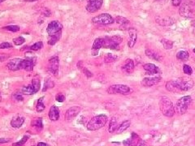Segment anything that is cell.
Segmentation results:
<instances>
[{
	"instance_id": "1",
	"label": "cell",
	"mask_w": 195,
	"mask_h": 146,
	"mask_svg": "<svg viewBox=\"0 0 195 146\" xmlns=\"http://www.w3.org/2000/svg\"><path fill=\"white\" fill-rule=\"evenodd\" d=\"M159 110L163 115L171 118L175 114V107L173 101L167 96H163L159 100Z\"/></svg>"
},
{
	"instance_id": "2",
	"label": "cell",
	"mask_w": 195,
	"mask_h": 146,
	"mask_svg": "<svg viewBox=\"0 0 195 146\" xmlns=\"http://www.w3.org/2000/svg\"><path fill=\"white\" fill-rule=\"evenodd\" d=\"M108 121V118L105 114H99L94 116L87 123V129L89 131H97L103 128Z\"/></svg>"
},
{
	"instance_id": "3",
	"label": "cell",
	"mask_w": 195,
	"mask_h": 146,
	"mask_svg": "<svg viewBox=\"0 0 195 146\" xmlns=\"http://www.w3.org/2000/svg\"><path fill=\"white\" fill-rule=\"evenodd\" d=\"M192 102V97L189 95L181 97L177 101L175 107V112L178 114H184L189 109V106Z\"/></svg>"
},
{
	"instance_id": "4",
	"label": "cell",
	"mask_w": 195,
	"mask_h": 146,
	"mask_svg": "<svg viewBox=\"0 0 195 146\" xmlns=\"http://www.w3.org/2000/svg\"><path fill=\"white\" fill-rule=\"evenodd\" d=\"M195 7L192 5L191 2H188L187 0L182 1L181 7L179 10L180 15L185 18H194L195 16Z\"/></svg>"
},
{
	"instance_id": "5",
	"label": "cell",
	"mask_w": 195,
	"mask_h": 146,
	"mask_svg": "<svg viewBox=\"0 0 195 146\" xmlns=\"http://www.w3.org/2000/svg\"><path fill=\"white\" fill-rule=\"evenodd\" d=\"M107 93L109 94H122L128 95L132 93L133 90L130 87L125 84H112L107 89Z\"/></svg>"
},
{
	"instance_id": "6",
	"label": "cell",
	"mask_w": 195,
	"mask_h": 146,
	"mask_svg": "<svg viewBox=\"0 0 195 146\" xmlns=\"http://www.w3.org/2000/svg\"><path fill=\"white\" fill-rule=\"evenodd\" d=\"M176 82L178 84V86L180 88V89L181 90V92H185L191 89L194 82V80L189 76H182V77L177 78V80H175Z\"/></svg>"
},
{
	"instance_id": "7",
	"label": "cell",
	"mask_w": 195,
	"mask_h": 146,
	"mask_svg": "<svg viewBox=\"0 0 195 146\" xmlns=\"http://www.w3.org/2000/svg\"><path fill=\"white\" fill-rule=\"evenodd\" d=\"M92 22L98 24H111L115 22V20L110 14L103 13L92 19Z\"/></svg>"
},
{
	"instance_id": "8",
	"label": "cell",
	"mask_w": 195,
	"mask_h": 146,
	"mask_svg": "<svg viewBox=\"0 0 195 146\" xmlns=\"http://www.w3.org/2000/svg\"><path fill=\"white\" fill-rule=\"evenodd\" d=\"M103 3V0H87L86 9L90 13H94L101 8Z\"/></svg>"
},
{
	"instance_id": "9",
	"label": "cell",
	"mask_w": 195,
	"mask_h": 146,
	"mask_svg": "<svg viewBox=\"0 0 195 146\" xmlns=\"http://www.w3.org/2000/svg\"><path fill=\"white\" fill-rule=\"evenodd\" d=\"M62 28H63V24L58 20H54L47 25L46 32L49 35H53L54 33L61 32Z\"/></svg>"
},
{
	"instance_id": "10",
	"label": "cell",
	"mask_w": 195,
	"mask_h": 146,
	"mask_svg": "<svg viewBox=\"0 0 195 146\" xmlns=\"http://www.w3.org/2000/svg\"><path fill=\"white\" fill-rule=\"evenodd\" d=\"M161 76L157 75H152L148 77H145L141 80V84L144 87H152L160 82Z\"/></svg>"
},
{
	"instance_id": "11",
	"label": "cell",
	"mask_w": 195,
	"mask_h": 146,
	"mask_svg": "<svg viewBox=\"0 0 195 146\" xmlns=\"http://www.w3.org/2000/svg\"><path fill=\"white\" fill-rule=\"evenodd\" d=\"M59 59L58 56H54L49 60L47 71L51 74H56L59 71Z\"/></svg>"
},
{
	"instance_id": "12",
	"label": "cell",
	"mask_w": 195,
	"mask_h": 146,
	"mask_svg": "<svg viewBox=\"0 0 195 146\" xmlns=\"http://www.w3.org/2000/svg\"><path fill=\"white\" fill-rule=\"evenodd\" d=\"M128 46L129 48H132L136 44L137 39V32L136 28H129L128 29Z\"/></svg>"
},
{
	"instance_id": "13",
	"label": "cell",
	"mask_w": 195,
	"mask_h": 146,
	"mask_svg": "<svg viewBox=\"0 0 195 146\" xmlns=\"http://www.w3.org/2000/svg\"><path fill=\"white\" fill-rule=\"evenodd\" d=\"M81 112V107L80 106H72L66 111L65 113V119L66 120H72L75 117H77Z\"/></svg>"
},
{
	"instance_id": "14",
	"label": "cell",
	"mask_w": 195,
	"mask_h": 146,
	"mask_svg": "<svg viewBox=\"0 0 195 146\" xmlns=\"http://www.w3.org/2000/svg\"><path fill=\"white\" fill-rule=\"evenodd\" d=\"M22 60L20 59H15L10 61L7 64V68L10 71H19L21 70V64H22Z\"/></svg>"
},
{
	"instance_id": "15",
	"label": "cell",
	"mask_w": 195,
	"mask_h": 146,
	"mask_svg": "<svg viewBox=\"0 0 195 146\" xmlns=\"http://www.w3.org/2000/svg\"><path fill=\"white\" fill-rule=\"evenodd\" d=\"M143 68L146 72V74H149L150 76L158 75L159 73H160L159 68L156 65H154V64H145L143 66Z\"/></svg>"
},
{
	"instance_id": "16",
	"label": "cell",
	"mask_w": 195,
	"mask_h": 146,
	"mask_svg": "<svg viewBox=\"0 0 195 146\" xmlns=\"http://www.w3.org/2000/svg\"><path fill=\"white\" fill-rule=\"evenodd\" d=\"M155 21L161 26H170L176 22V20L171 17H159V16L155 18Z\"/></svg>"
},
{
	"instance_id": "17",
	"label": "cell",
	"mask_w": 195,
	"mask_h": 146,
	"mask_svg": "<svg viewBox=\"0 0 195 146\" xmlns=\"http://www.w3.org/2000/svg\"><path fill=\"white\" fill-rule=\"evenodd\" d=\"M165 87H166V89L168 91L171 92V93H181V90L180 89V88H179L178 84L176 82V80H169V81L166 83Z\"/></svg>"
},
{
	"instance_id": "18",
	"label": "cell",
	"mask_w": 195,
	"mask_h": 146,
	"mask_svg": "<svg viewBox=\"0 0 195 146\" xmlns=\"http://www.w3.org/2000/svg\"><path fill=\"white\" fill-rule=\"evenodd\" d=\"M36 64V59H23L21 64V69H24L27 72H31L33 70V67Z\"/></svg>"
},
{
	"instance_id": "19",
	"label": "cell",
	"mask_w": 195,
	"mask_h": 146,
	"mask_svg": "<svg viewBox=\"0 0 195 146\" xmlns=\"http://www.w3.org/2000/svg\"><path fill=\"white\" fill-rule=\"evenodd\" d=\"M122 70L126 73H132L134 71V62L133 60L128 59L125 60L124 64H123Z\"/></svg>"
},
{
	"instance_id": "20",
	"label": "cell",
	"mask_w": 195,
	"mask_h": 146,
	"mask_svg": "<svg viewBox=\"0 0 195 146\" xmlns=\"http://www.w3.org/2000/svg\"><path fill=\"white\" fill-rule=\"evenodd\" d=\"M140 140L141 139L139 138V137L137 135L136 133H132V137L129 139L124 141V146H137V144L138 143Z\"/></svg>"
},
{
	"instance_id": "21",
	"label": "cell",
	"mask_w": 195,
	"mask_h": 146,
	"mask_svg": "<svg viewBox=\"0 0 195 146\" xmlns=\"http://www.w3.org/2000/svg\"><path fill=\"white\" fill-rule=\"evenodd\" d=\"M49 118L52 121H56L59 119V109L56 105H52L49 110Z\"/></svg>"
},
{
	"instance_id": "22",
	"label": "cell",
	"mask_w": 195,
	"mask_h": 146,
	"mask_svg": "<svg viewBox=\"0 0 195 146\" xmlns=\"http://www.w3.org/2000/svg\"><path fill=\"white\" fill-rule=\"evenodd\" d=\"M145 55L149 58V59H150L155 60V61H159V62H160L161 59H162L161 55H159V54H158L157 52L154 51L153 50L147 49V50H145Z\"/></svg>"
},
{
	"instance_id": "23",
	"label": "cell",
	"mask_w": 195,
	"mask_h": 146,
	"mask_svg": "<svg viewBox=\"0 0 195 146\" xmlns=\"http://www.w3.org/2000/svg\"><path fill=\"white\" fill-rule=\"evenodd\" d=\"M24 123V118L22 117V116H17V117H16V118L12 119V121H11V126L12 128H19L22 126Z\"/></svg>"
},
{
	"instance_id": "24",
	"label": "cell",
	"mask_w": 195,
	"mask_h": 146,
	"mask_svg": "<svg viewBox=\"0 0 195 146\" xmlns=\"http://www.w3.org/2000/svg\"><path fill=\"white\" fill-rule=\"evenodd\" d=\"M103 38H97L95 39V41H94V44H93V46H92V52L94 53L93 55H96L95 53H98L99 50L103 48Z\"/></svg>"
},
{
	"instance_id": "25",
	"label": "cell",
	"mask_w": 195,
	"mask_h": 146,
	"mask_svg": "<svg viewBox=\"0 0 195 146\" xmlns=\"http://www.w3.org/2000/svg\"><path fill=\"white\" fill-rule=\"evenodd\" d=\"M31 126L34 128L37 131L41 132L43 128V123H42V119L41 118H35L32 120L31 122Z\"/></svg>"
},
{
	"instance_id": "26",
	"label": "cell",
	"mask_w": 195,
	"mask_h": 146,
	"mask_svg": "<svg viewBox=\"0 0 195 146\" xmlns=\"http://www.w3.org/2000/svg\"><path fill=\"white\" fill-rule=\"evenodd\" d=\"M61 35H62V32H59L57 33H54L53 35H49L48 37V44L50 46H54L55 43H57L59 41V39L61 38Z\"/></svg>"
},
{
	"instance_id": "27",
	"label": "cell",
	"mask_w": 195,
	"mask_h": 146,
	"mask_svg": "<svg viewBox=\"0 0 195 146\" xmlns=\"http://www.w3.org/2000/svg\"><path fill=\"white\" fill-rule=\"evenodd\" d=\"M118 122H117V119H116V117H112L110 123H109V128L108 131L110 133H113L114 132H116L117 129H118Z\"/></svg>"
},
{
	"instance_id": "28",
	"label": "cell",
	"mask_w": 195,
	"mask_h": 146,
	"mask_svg": "<svg viewBox=\"0 0 195 146\" xmlns=\"http://www.w3.org/2000/svg\"><path fill=\"white\" fill-rule=\"evenodd\" d=\"M189 57H190L189 52L186 51V50H180L179 52H177V59L178 60L185 62V61L189 59Z\"/></svg>"
},
{
	"instance_id": "29",
	"label": "cell",
	"mask_w": 195,
	"mask_h": 146,
	"mask_svg": "<svg viewBox=\"0 0 195 146\" xmlns=\"http://www.w3.org/2000/svg\"><path fill=\"white\" fill-rule=\"evenodd\" d=\"M31 85H32L34 93H37V92L39 91L40 87H41V82H40V79H39V77L37 76L33 79Z\"/></svg>"
},
{
	"instance_id": "30",
	"label": "cell",
	"mask_w": 195,
	"mask_h": 146,
	"mask_svg": "<svg viewBox=\"0 0 195 146\" xmlns=\"http://www.w3.org/2000/svg\"><path fill=\"white\" fill-rule=\"evenodd\" d=\"M161 43H162L163 48L165 50H171V49H173V45H174V42L173 41L166 39V38H163L161 40Z\"/></svg>"
},
{
	"instance_id": "31",
	"label": "cell",
	"mask_w": 195,
	"mask_h": 146,
	"mask_svg": "<svg viewBox=\"0 0 195 146\" xmlns=\"http://www.w3.org/2000/svg\"><path fill=\"white\" fill-rule=\"evenodd\" d=\"M130 124H131V122H130L129 120H125V121H124L123 123H121L120 125H119L118 129H117L118 132L121 133L123 132H124L127 128H129Z\"/></svg>"
},
{
	"instance_id": "32",
	"label": "cell",
	"mask_w": 195,
	"mask_h": 146,
	"mask_svg": "<svg viewBox=\"0 0 195 146\" xmlns=\"http://www.w3.org/2000/svg\"><path fill=\"white\" fill-rule=\"evenodd\" d=\"M117 59V56L116 55H113V54H111L108 53L104 56V63L106 64H111V63H113Z\"/></svg>"
},
{
	"instance_id": "33",
	"label": "cell",
	"mask_w": 195,
	"mask_h": 146,
	"mask_svg": "<svg viewBox=\"0 0 195 146\" xmlns=\"http://www.w3.org/2000/svg\"><path fill=\"white\" fill-rule=\"evenodd\" d=\"M21 93L25 94V95H32L33 93H35L33 91L32 85H28V86H24L21 89Z\"/></svg>"
},
{
	"instance_id": "34",
	"label": "cell",
	"mask_w": 195,
	"mask_h": 146,
	"mask_svg": "<svg viewBox=\"0 0 195 146\" xmlns=\"http://www.w3.org/2000/svg\"><path fill=\"white\" fill-rule=\"evenodd\" d=\"M43 97H40L38 101H37V103L36 105V110L37 112H41V111H43L44 110H45V105H44V103H43Z\"/></svg>"
},
{
	"instance_id": "35",
	"label": "cell",
	"mask_w": 195,
	"mask_h": 146,
	"mask_svg": "<svg viewBox=\"0 0 195 146\" xmlns=\"http://www.w3.org/2000/svg\"><path fill=\"white\" fill-rule=\"evenodd\" d=\"M115 21H116L117 24H120V26H121V25H124V24H129L128 20H127L125 17H123V16H116V20H115Z\"/></svg>"
},
{
	"instance_id": "36",
	"label": "cell",
	"mask_w": 195,
	"mask_h": 146,
	"mask_svg": "<svg viewBox=\"0 0 195 146\" xmlns=\"http://www.w3.org/2000/svg\"><path fill=\"white\" fill-rule=\"evenodd\" d=\"M54 81H53V80H47L45 82L44 88H43L42 91L43 92L46 91V90H48L49 89H52V88H54Z\"/></svg>"
},
{
	"instance_id": "37",
	"label": "cell",
	"mask_w": 195,
	"mask_h": 146,
	"mask_svg": "<svg viewBox=\"0 0 195 146\" xmlns=\"http://www.w3.org/2000/svg\"><path fill=\"white\" fill-rule=\"evenodd\" d=\"M43 47V43L41 41H37L36 43H34L31 47H29V49L32 51H37V50H41Z\"/></svg>"
},
{
	"instance_id": "38",
	"label": "cell",
	"mask_w": 195,
	"mask_h": 146,
	"mask_svg": "<svg viewBox=\"0 0 195 146\" xmlns=\"http://www.w3.org/2000/svg\"><path fill=\"white\" fill-rule=\"evenodd\" d=\"M3 28L6 29V30H7V31L13 32H18V31H20V28L18 25H7V26L3 27Z\"/></svg>"
},
{
	"instance_id": "39",
	"label": "cell",
	"mask_w": 195,
	"mask_h": 146,
	"mask_svg": "<svg viewBox=\"0 0 195 146\" xmlns=\"http://www.w3.org/2000/svg\"><path fill=\"white\" fill-rule=\"evenodd\" d=\"M29 136H24L22 139H21V141L14 143L13 145H12V146H24V144L27 142L28 140H29Z\"/></svg>"
},
{
	"instance_id": "40",
	"label": "cell",
	"mask_w": 195,
	"mask_h": 146,
	"mask_svg": "<svg viewBox=\"0 0 195 146\" xmlns=\"http://www.w3.org/2000/svg\"><path fill=\"white\" fill-rule=\"evenodd\" d=\"M24 41H25V39L23 36H18V37L13 39L14 45H16V46H21L22 44L24 43Z\"/></svg>"
},
{
	"instance_id": "41",
	"label": "cell",
	"mask_w": 195,
	"mask_h": 146,
	"mask_svg": "<svg viewBox=\"0 0 195 146\" xmlns=\"http://www.w3.org/2000/svg\"><path fill=\"white\" fill-rule=\"evenodd\" d=\"M183 72L184 73L187 75V76H191L192 75V73H193V69L191 68L190 66H189V65H187V64H185L184 66H183Z\"/></svg>"
},
{
	"instance_id": "42",
	"label": "cell",
	"mask_w": 195,
	"mask_h": 146,
	"mask_svg": "<svg viewBox=\"0 0 195 146\" xmlns=\"http://www.w3.org/2000/svg\"><path fill=\"white\" fill-rule=\"evenodd\" d=\"M110 37H111V40L113 41L115 44H116V45H120L123 41L122 37L120 36H119V35H115V36H110Z\"/></svg>"
},
{
	"instance_id": "43",
	"label": "cell",
	"mask_w": 195,
	"mask_h": 146,
	"mask_svg": "<svg viewBox=\"0 0 195 146\" xmlns=\"http://www.w3.org/2000/svg\"><path fill=\"white\" fill-rule=\"evenodd\" d=\"M81 70H82V72H83V73L86 76L87 78H90L93 76V73L91 72L90 71H89V70H88V69H87L85 66H84V67H83Z\"/></svg>"
},
{
	"instance_id": "44",
	"label": "cell",
	"mask_w": 195,
	"mask_h": 146,
	"mask_svg": "<svg viewBox=\"0 0 195 146\" xmlns=\"http://www.w3.org/2000/svg\"><path fill=\"white\" fill-rule=\"evenodd\" d=\"M55 99H56L57 101H59V102H63L65 100V96H64V94H62V93H59V94L56 95Z\"/></svg>"
},
{
	"instance_id": "45",
	"label": "cell",
	"mask_w": 195,
	"mask_h": 146,
	"mask_svg": "<svg viewBox=\"0 0 195 146\" xmlns=\"http://www.w3.org/2000/svg\"><path fill=\"white\" fill-rule=\"evenodd\" d=\"M12 48V45L9 42H3L0 44V49H9Z\"/></svg>"
},
{
	"instance_id": "46",
	"label": "cell",
	"mask_w": 195,
	"mask_h": 146,
	"mask_svg": "<svg viewBox=\"0 0 195 146\" xmlns=\"http://www.w3.org/2000/svg\"><path fill=\"white\" fill-rule=\"evenodd\" d=\"M41 14L43 15V16H47V17H49L50 16V14H51V11H50V10L48 9V8H44L43 9V11H42V12H41Z\"/></svg>"
},
{
	"instance_id": "47",
	"label": "cell",
	"mask_w": 195,
	"mask_h": 146,
	"mask_svg": "<svg viewBox=\"0 0 195 146\" xmlns=\"http://www.w3.org/2000/svg\"><path fill=\"white\" fill-rule=\"evenodd\" d=\"M183 0H172V3L174 7H178L181 4Z\"/></svg>"
},
{
	"instance_id": "48",
	"label": "cell",
	"mask_w": 195,
	"mask_h": 146,
	"mask_svg": "<svg viewBox=\"0 0 195 146\" xmlns=\"http://www.w3.org/2000/svg\"><path fill=\"white\" fill-rule=\"evenodd\" d=\"M13 97L15 98V100L19 101H23V99H24L23 97L21 96V94H20V93H16V94L13 96Z\"/></svg>"
},
{
	"instance_id": "49",
	"label": "cell",
	"mask_w": 195,
	"mask_h": 146,
	"mask_svg": "<svg viewBox=\"0 0 195 146\" xmlns=\"http://www.w3.org/2000/svg\"><path fill=\"white\" fill-rule=\"evenodd\" d=\"M10 141V139H6V138H0V144H4Z\"/></svg>"
},
{
	"instance_id": "50",
	"label": "cell",
	"mask_w": 195,
	"mask_h": 146,
	"mask_svg": "<svg viewBox=\"0 0 195 146\" xmlns=\"http://www.w3.org/2000/svg\"><path fill=\"white\" fill-rule=\"evenodd\" d=\"M37 146H48V145L46 143H45V142H39Z\"/></svg>"
},
{
	"instance_id": "51",
	"label": "cell",
	"mask_w": 195,
	"mask_h": 146,
	"mask_svg": "<svg viewBox=\"0 0 195 146\" xmlns=\"http://www.w3.org/2000/svg\"><path fill=\"white\" fill-rule=\"evenodd\" d=\"M137 146H145V145H144L143 141H142L141 140H140V141H138V143L137 144Z\"/></svg>"
},
{
	"instance_id": "52",
	"label": "cell",
	"mask_w": 195,
	"mask_h": 146,
	"mask_svg": "<svg viewBox=\"0 0 195 146\" xmlns=\"http://www.w3.org/2000/svg\"><path fill=\"white\" fill-rule=\"evenodd\" d=\"M191 25L193 26L194 28H195V20H193L192 22H191Z\"/></svg>"
},
{
	"instance_id": "53",
	"label": "cell",
	"mask_w": 195,
	"mask_h": 146,
	"mask_svg": "<svg viewBox=\"0 0 195 146\" xmlns=\"http://www.w3.org/2000/svg\"><path fill=\"white\" fill-rule=\"evenodd\" d=\"M23 1H24V2H34L36 0H23Z\"/></svg>"
},
{
	"instance_id": "54",
	"label": "cell",
	"mask_w": 195,
	"mask_h": 146,
	"mask_svg": "<svg viewBox=\"0 0 195 146\" xmlns=\"http://www.w3.org/2000/svg\"><path fill=\"white\" fill-rule=\"evenodd\" d=\"M3 1H5V0H0V3H3Z\"/></svg>"
},
{
	"instance_id": "55",
	"label": "cell",
	"mask_w": 195,
	"mask_h": 146,
	"mask_svg": "<svg viewBox=\"0 0 195 146\" xmlns=\"http://www.w3.org/2000/svg\"><path fill=\"white\" fill-rule=\"evenodd\" d=\"M193 52L194 53V55H195V48H194V50H193Z\"/></svg>"
},
{
	"instance_id": "56",
	"label": "cell",
	"mask_w": 195,
	"mask_h": 146,
	"mask_svg": "<svg viewBox=\"0 0 195 146\" xmlns=\"http://www.w3.org/2000/svg\"><path fill=\"white\" fill-rule=\"evenodd\" d=\"M0 101H1V95H0Z\"/></svg>"
},
{
	"instance_id": "57",
	"label": "cell",
	"mask_w": 195,
	"mask_h": 146,
	"mask_svg": "<svg viewBox=\"0 0 195 146\" xmlns=\"http://www.w3.org/2000/svg\"><path fill=\"white\" fill-rule=\"evenodd\" d=\"M194 7H195V2H194Z\"/></svg>"
},
{
	"instance_id": "58",
	"label": "cell",
	"mask_w": 195,
	"mask_h": 146,
	"mask_svg": "<svg viewBox=\"0 0 195 146\" xmlns=\"http://www.w3.org/2000/svg\"><path fill=\"white\" fill-rule=\"evenodd\" d=\"M157 1H159V0H157Z\"/></svg>"
},
{
	"instance_id": "59",
	"label": "cell",
	"mask_w": 195,
	"mask_h": 146,
	"mask_svg": "<svg viewBox=\"0 0 195 146\" xmlns=\"http://www.w3.org/2000/svg\"></svg>"
}]
</instances>
